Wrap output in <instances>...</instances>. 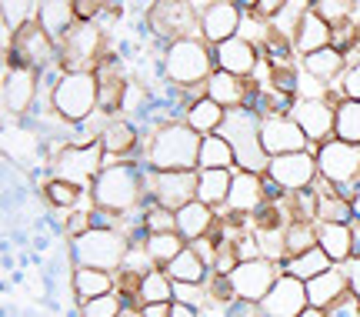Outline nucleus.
Segmentation results:
<instances>
[{
	"instance_id": "f257e3e1",
	"label": "nucleus",
	"mask_w": 360,
	"mask_h": 317,
	"mask_svg": "<svg viewBox=\"0 0 360 317\" xmlns=\"http://www.w3.org/2000/svg\"><path fill=\"white\" fill-rule=\"evenodd\" d=\"M90 207H103L114 214H134L147 201V184H143V164L141 161H114L103 164L97 180L87 190Z\"/></svg>"
},
{
	"instance_id": "f03ea898",
	"label": "nucleus",
	"mask_w": 360,
	"mask_h": 317,
	"mask_svg": "<svg viewBox=\"0 0 360 317\" xmlns=\"http://www.w3.org/2000/svg\"><path fill=\"white\" fill-rule=\"evenodd\" d=\"M157 77L160 84L167 80L180 90H193V94H204V84L210 80V74L217 70L214 63V47L204 37H180L174 40L164 57L157 61Z\"/></svg>"
},
{
	"instance_id": "7ed1b4c3",
	"label": "nucleus",
	"mask_w": 360,
	"mask_h": 317,
	"mask_svg": "<svg viewBox=\"0 0 360 317\" xmlns=\"http://www.w3.org/2000/svg\"><path fill=\"white\" fill-rule=\"evenodd\" d=\"M197 154H200V134L184 120H170L143 137L141 161L154 170H197Z\"/></svg>"
},
{
	"instance_id": "20e7f679",
	"label": "nucleus",
	"mask_w": 360,
	"mask_h": 317,
	"mask_svg": "<svg viewBox=\"0 0 360 317\" xmlns=\"http://www.w3.org/2000/svg\"><path fill=\"white\" fill-rule=\"evenodd\" d=\"M51 111L64 124L77 127L101 111V80L94 70H67L51 94Z\"/></svg>"
},
{
	"instance_id": "39448f33",
	"label": "nucleus",
	"mask_w": 360,
	"mask_h": 317,
	"mask_svg": "<svg viewBox=\"0 0 360 317\" xmlns=\"http://www.w3.org/2000/svg\"><path fill=\"white\" fill-rule=\"evenodd\" d=\"M260 120L264 117L254 114L250 107H233L224 117V127L217 134L231 140L233 154H237V170H250V174H267L270 157L260 144Z\"/></svg>"
},
{
	"instance_id": "423d86ee",
	"label": "nucleus",
	"mask_w": 360,
	"mask_h": 317,
	"mask_svg": "<svg viewBox=\"0 0 360 317\" xmlns=\"http://www.w3.org/2000/svg\"><path fill=\"white\" fill-rule=\"evenodd\" d=\"M130 237L124 230H107V228H90L74 241H67V254L74 267H103V271H120L127 261Z\"/></svg>"
},
{
	"instance_id": "0eeeda50",
	"label": "nucleus",
	"mask_w": 360,
	"mask_h": 317,
	"mask_svg": "<svg viewBox=\"0 0 360 317\" xmlns=\"http://www.w3.org/2000/svg\"><path fill=\"white\" fill-rule=\"evenodd\" d=\"M7 63L11 67H34V70H47L60 63V47L57 40L47 37V30L30 17L20 27H13L7 37Z\"/></svg>"
},
{
	"instance_id": "6e6552de",
	"label": "nucleus",
	"mask_w": 360,
	"mask_h": 317,
	"mask_svg": "<svg viewBox=\"0 0 360 317\" xmlns=\"http://www.w3.org/2000/svg\"><path fill=\"white\" fill-rule=\"evenodd\" d=\"M143 20L164 51L180 37H200V11L191 0H154Z\"/></svg>"
},
{
	"instance_id": "1a4fd4ad",
	"label": "nucleus",
	"mask_w": 360,
	"mask_h": 317,
	"mask_svg": "<svg viewBox=\"0 0 360 317\" xmlns=\"http://www.w3.org/2000/svg\"><path fill=\"white\" fill-rule=\"evenodd\" d=\"M103 164H107V154H103L101 144H87V147H80V144H60L53 151V157L47 161V170H51V178L70 180V184L90 190V184L97 180Z\"/></svg>"
},
{
	"instance_id": "9d476101",
	"label": "nucleus",
	"mask_w": 360,
	"mask_h": 317,
	"mask_svg": "<svg viewBox=\"0 0 360 317\" xmlns=\"http://www.w3.org/2000/svg\"><path fill=\"white\" fill-rule=\"evenodd\" d=\"M60 67L64 70H97V63L107 54L101 24H77L60 44Z\"/></svg>"
},
{
	"instance_id": "9b49d317",
	"label": "nucleus",
	"mask_w": 360,
	"mask_h": 317,
	"mask_svg": "<svg viewBox=\"0 0 360 317\" xmlns=\"http://www.w3.org/2000/svg\"><path fill=\"white\" fill-rule=\"evenodd\" d=\"M143 137L147 134H143V127L134 117H127V114L110 117L101 134V147L107 154V164H114V161H141Z\"/></svg>"
},
{
	"instance_id": "f8f14e48",
	"label": "nucleus",
	"mask_w": 360,
	"mask_h": 317,
	"mask_svg": "<svg viewBox=\"0 0 360 317\" xmlns=\"http://www.w3.org/2000/svg\"><path fill=\"white\" fill-rule=\"evenodd\" d=\"M317 170H321L323 180L330 184H357L360 178V147L347 144L340 137H330L323 140L317 147Z\"/></svg>"
},
{
	"instance_id": "ddd939ff",
	"label": "nucleus",
	"mask_w": 360,
	"mask_h": 317,
	"mask_svg": "<svg viewBox=\"0 0 360 317\" xmlns=\"http://www.w3.org/2000/svg\"><path fill=\"white\" fill-rule=\"evenodd\" d=\"M40 101V70L34 67H4V111L7 117H27Z\"/></svg>"
},
{
	"instance_id": "4468645a",
	"label": "nucleus",
	"mask_w": 360,
	"mask_h": 317,
	"mask_svg": "<svg viewBox=\"0 0 360 317\" xmlns=\"http://www.w3.org/2000/svg\"><path fill=\"white\" fill-rule=\"evenodd\" d=\"M227 278H231L233 297L260 304V301L267 297V291L274 287V280L281 278V264H277V261H267V257H257V261H240Z\"/></svg>"
},
{
	"instance_id": "2eb2a0df",
	"label": "nucleus",
	"mask_w": 360,
	"mask_h": 317,
	"mask_svg": "<svg viewBox=\"0 0 360 317\" xmlns=\"http://www.w3.org/2000/svg\"><path fill=\"white\" fill-rule=\"evenodd\" d=\"M267 178L277 180L287 194H297V190L314 187V180L321 178V170H317V151H297V154L270 157Z\"/></svg>"
},
{
	"instance_id": "dca6fc26",
	"label": "nucleus",
	"mask_w": 360,
	"mask_h": 317,
	"mask_svg": "<svg viewBox=\"0 0 360 317\" xmlns=\"http://www.w3.org/2000/svg\"><path fill=\"white\" fill-rule=\"evenodd\" d=\"M260 144L267 157H281V154H297V151H314V144L307 134L300 130L290 114H267L260 120Z\"/></svg>"
},
{
	"instance_id": "f3484780",
	"label": "nucleus",
	"mask_w": 360,
	"mask_h": 317,
	"mask_svg": "<svg viewBox=\"0 0 360 317\" xmlns=\"http://www.w3.org/2000/svg\"><path fill=\"white\" fill-rule=\"evenodd\" d=\"M244 17L247 13L233 4V0H210L200 7V37L210 44V47H217L224 40H231L240 34V27H244Z\"/></svg>"
},
{
	"instance_id": "a211bd4d",
	"label": "nucleus",
	"mask_w": 360,
	"mask_h": 317,
	"mask_svg": "<svg viewBox=\"0 0 360 317\" xmlns=\"http://www.w3.org/2000/svg\"><path fill=\"white\" fill-rule=\"evenodd\" d=\"M290 117H294L300 130L307 134V140L314 144V151L321 147L323 140L334 137V127H337V107L327 97L321 101H297L290 107Z\"/></svg>"
},
{
	"instance_id": "6ab92c4d",
	"label": "nucleus",
	"mask_w": 360,
	"mask_h": 317,
	"mask_svg": "<svg viewBox=\"0 0 360 317\" xmlns=\"http://www.w3.org/2000/svg\"><path fill=\"white\" fill-rule=\"evenodd\" d=\"M304 307H310L307 284L290 278V274H283V271H281V278L274 280V287L267 291V297L260 301L264 317H297Z\"/></svg>"
},
{
	"instance_id": "aec40b11",
	"label": "nucleus",
	"mask_w": 360,
	"mask_h": 317,
	"mask_svg": "<svg viewBox=\"0 0 360 317\" xmlns=\"http://www.w3.org/2000/svg\"><path fill=\"white\" fill-rule=\"evenodd\" d=\"M260 61H264V57H260V47L254 44V40L240 37V34L214 47V63H217V70L247 77V80L254 77V70L260 67Z\"/></svg>"
},
{
	"instance_id": "412c9836",
	"label": "nucleus",
	"mask_w": 360,
	"mask_h": 317,
	"mask_svg": "<svg viewBox=\"0 0 360 317\" xmlns=\"http://www.w3.org/2000/svg\"><path fill=\"white\" fill-rule=\"evenodd\" d=\"M267 204L264 194V174H250V170H237L233 167V184H231V197H227V214H240V217H254Z\"/></svg>"
},
{
	"instance_id": "4be33fe9",
	"label": "nucleus",
	"mask_w": 360,
	"mask_h": 317,
	"mask_svg": "<svg viewBox=\"0 0 360 317\" xmlns=\"http://www.w3.org/2000/svg\"><path fill=\"white\" fill-rule=\"evenodd\" d=\"M34 20L47 30V37L60 44V40L77 27L74 0H37V7H34Z\"/></svg>"
},
{
	"instance_id": "5701e85b",
	"label": "nucleus",
	"mask_w": 360,
	"mask_h": 317,
	"mask_svg": "<svg viewBox=\"0 0 360 317\" xmlns=\"http://www.w3.org/2000/svg\"><path fill=\"white\" fill-rule=\"evenodd\" d=\"M217 220H220V211L207 207V204L197 201V197H193V201H187L184 207H177V234L187 244L207 237L210 230L217 228Z\"/></svg>"
},
{
	"instance_id": "b1692460",
	"label": "nucleus",
	"mask_w": 360,
	"mask_h": 317,
	"mask_svg": "<svg viewBox=\"0 0 360 317\" xmlns=\"http://www.w3.org/2000/svg\"><path fill=\"white\" fill-rule=\"evenodd\" d=\"M330 40H334V27L327 24L314 7H307L294 27V51L300 57H307V54L321 51V47H330Z\"/></svg>"
},
{
	"instance_id": "393cba45",
	"label": "nucleus",
	"mask_w": 360,
	"mask_h": 317,
	"mask_svg": "<svg viewBox=\"0 0 360 317\" xmlns=\"http://www.w3.org/2000/svg\"><path fill=\"white\" fill-rule=\"evenodd\" d=\"M250 90H254V84H250L247 77L227 74V70H214V74H210V80L204 84L207 97H210V101H217L220 107H227V111H233V107H244L247 97H250Z\"/></svg>"
},
{
	"instance_id": "a878e982",
	"label": "nucleus",
	"mask_w": 360,
	"mask_h": 317,
	"mask_svg": "<svg viewBox=\"0 0 360 317\" xmlns=\"http://www.w3.org/2000/svg\"><path fill=\"white\" fill-rule=\"evenodd\" d=\"M110 291H117V271H103V267H74L70 271V294L77 304Z\"/></svg>"
},
{
	"instance_id": "bb28decb",
	"label": "nucleus",
	"mask_w": 360,
	"mask_h": 317,
	"mask_svg": "<svg viewBox=\"0 0 360 317\" xmlns=\"http://www.w3.org/2000/svg\"><path fill=\"white\" fill-rule=\"evenodd\" d=\"M347 291L350 287H347V278H344L340 264H334L330 271H323L314 280H307V301H310V307H321V311H330Z\"/></svg>"
},
{
	"instance_id": "cd10ccee",
	"label": "nucleus",
	"mask_w": 360,
	"mask_h": 317,
	"mask_svg": "<svg viewBox=\"0 0 360 317\" xmlns=\"http://www.w3.org/2000/svg\"><path fill=\"white\" fill-rule=\"evenodd\" d=\"M317 247H323V254H327L334 264H344L347 257H354V224L321 220V224H317Z\"/></svg>"
},
{
	"instance_id": "c85d7f7f",
	"label": "nucleus",
	"mask_w": 360,
	"mask_h": 317,
	"mask_svg": "<svg viewBox=\"0 0 360 317\" xmlns=\"http://www.w3.org/2000/svg\"><path fill=\"white\" fill-rule=\"evenodd\" d=\"M300 70L314 74L317 80H323V84H337L340 74L347 70V54L337 51V47H321V51L300 57Z\"/></svg>"
},
{
	"instance_id": "c756f323",
	"label": "nucleus",
	"mask_w": 360,
	"mask_h": 317,
	"mask_svg": "<svg viewBox=\"0 0 360 317\" xmlns=\"http://www.w3.org/2000/svg\"><path fill=\"white\" fill-rule=\"evenodd\" d=\"M224 117H227V107H220L217 101H210L204 94V97L191 101L187 114H184V124L191 127V130H197L200 137H207V134H217L220 127H224Z\"/></svg>"
},
{
	"instance_id": "7c9ffc66",
	"label": "nucleus",
	"mask_w": 360,
	"mask_h": 317,
	"mask_svg": "<svg viewBox=\"0 0 360 317\" xmlns=\"http://www.w3.org/2000/svg\"><path fill=\"white\" fill-rule=\"evenodd\" d=\"M237 167V154H233L231 140L224 134H207L200 137V154H197V170H233Z\"/></svg>"
},
{
	"instance_id": "2f4dec72",
	"label": "nucleus",
	"mask_w": 360,
	"mask_h": 317,
	"mask_svg": "<svg viewBox=\"0 0 360 317\" xmlns=\"http://www.w3.org/2000/svg\"><path fill=\"white\" fill-rule=\"evenodd\" d=\"M233 184V170H197V201H204L214 211L227 207Z\"/></svg>"
},
{
	"instance_id": "473e14b6",
	"label": "nucleus",
	"mask_w": 360,
	"mask_h": 317,
	"mask_svg": "<svg viewBox=\"0 0 360 317\" xmlns=\"http://www.w3.org/2000/svg\"><path fill=\"white\" fill-rule=\"evenodd\" d=\"M330 267H334V261L323 254V247H310V251L290 254V257H283V261H281L283 274L304 280V284H307V280H314L317 274H323V271H330Z\"/></svg>"
},
{
	"instance_id": "72a5a7b5",
	"label": "nucleus",
	"mask_w": 360,
	"mask_h": 317,
	"mask_svg": "<svg viewBox=\"0 0 360 317\" xmlns=\"http://www.w3.org/2000/svg\"><path fill=\"white\" fill-rule=\"evenodd\" d=\"M164 271H167L174 280H184V284H207V278H210V267H207V261L193 251L191 244H187V247H184V251H180L177 257L164 267Z\"/></svg>"
},
{
	"instance_id": "f704fd0d",
	"label": "nucleus",
	"mask_w": 360,
	"mask_h": 317,
	"mask_svg": "<svg viewBox=\"0 0 360 317\" xmlns=\"http://www.w3.org/2000/svg\"><path fill=\"white\" fill-rule=\"evenodd\" d=\"M160 301H174V278L164 267H150L141 274V287H137V307L143 304H160Z\"/></svg>"
},
{
	"instance_id": "c9c22d12",
	"label": "nucleus",
	"mask_w": 360,
	"mask_h": 317,
	"mask_svg": "<svg viewBox=\"0 0 360 317\" xmlns=\"http://www.w3.org/2000/svg\"><path fill=\"white\" fill-rule=\"evenodd\" d=\"M40 197L47 207H60V211H74L80 207V201L87 197V190L70 184V180H60V178H47L40 184Z\"/></svg>"
},
{
	"instance_id": "e433bc0d",
	"label": "nucleus",
	"mask_w": 360,
	"mask_h": 317,
	"mask_svg": "<svg viewBox=\"0 0 360 317\" xmlns=\"http://www.w3.org/2000/svg\"><path fill=\"white\" fill-rule=\"evenodd\" d=\"M143 247H147V254H150V261H154L157 267H167L170 261L187 247V241L180 237L177 230H164V234H150V237L143 241Z\"/></svg>"
},
{
	"instance_id": "4c0bfd02",
	"label": "nucleus",
	"mask_w": 360,
	"mask_h": 317,
	"mask_svg": "<svg viewBox=\"0 0 360 317\" xmlns=\"http://www.w3.org/2000/svg\"><path fill=\"white\" fill-rule=\"evenodd\" d=\"M283 244H287V257L317 247V220H287L283 224Z\"/></svg>"
},
{
	"instance_id": "58836bf2",
	"label": "nucleus",
	"mask_w": 360,
	"mask_h": 317,
	"mask_svg": "<svg viewBox=\"0 0 360 317\" xmlns=\"http://www.w3.org/2000/svg\"><path fill=\"white\" fill-rule=\"evenodd\" d=\"M334 137L347 140L354 147H360V101H340L337 104V127Z\"/></svg>"
},
{
	"instance_id": "ea45409f",
	"label": "nucleus",
	"mask_w": 360,
	"mask_h": 317,
	"mask_svg": "<svg viewBox=\"0 0 360 317\" xmlns=\"http://www.w3.org/2000/svg\"><path fill=\"white\" fill-rule=\"evenodd\" d=\"M77 307H80V317H120L130 304L124 294L110 291V294H101V297H90V301H84Z\"/></svg>"
},
{
	"instance_id": "a19ab883",
	"label": "nucleus",
	"mask_w": 360,
	"mask_h": 317,
	"mask_svg": "<svg viewBox=\"0 0 360 317\" xmlns=\"http://www.w3.org/2000/svg\"><path fill=\"white\" fill-rule=\"evenodd\" d=\"M141 220L150 234H164V230H177V211H170L164 204L147 201L141 207Z\"/></svg>"
},
{
	"instance_id": "79ce46f5",
	"label": "nucleus",
	"mask_w": 360,
	"mask_h": 317,
	"mask_svg": "<svg viewBox=\"0 0 360 317\" xmlns=\"http://www.w3.org/2000/svg\"><path fill=\"white\" fill-rule=\"evenodd\" d=\"M260 241V254L267 257V261H277L281 264L283 257H287V244H283V228H254Z\"/></svg>"
},
{
	"instance_id": "37998d69",
	"label": "nucleus",
	"mask_w": 360,
	"mask_h": 317,
	"mask_svg": "<svg viewBox=\"0 0 360 317\" xmlns=\"http://www.w3.org/2000/svg\"><path fill=\"white\" fill-rule=\"evenodd\" d=\"M314 11L321 13L327 24H344V20H350V13H354V7H357V0H314L310 4Z\"/></svg>"
},
{
	"instance_id": "c03bdc74",
	"label": "nucleus",
	"mask_w": 360,
	"mask_h": 317,
	"mask_svg": "<svg viewBox=\"0 0 360 317\" xmlns=\"http://www.w3.org/2000/svg\"><path fill=\"white\" fill-rule=\"evenodd\" d=\"M174 301L207 311V307H210V291H207V284H184V280H174Z\"/></svg>"
},
{
	"instance_id": "a18cd8bd",
	"label": "nucleus",
	"mask_w": 360,
	"mask_h": 317,
	"mask_svg": "<svg viewBox=\"0 0 360 317\" xmlns=\"http://www.w3.org/2000/svg\"><path fill=\"white\" fill-rule=\"evenodd\" d=\"M94 228V220H90V207H74L64 220V241H74L80 234H87Z\"/></svg>"
},
{
	"instance_id": "49530a36",
	"label": "nucleus",
	"mask_w": 360,
	"mask_h": 317,
	"mask_svg": "<svg viewBox=\"0 0 360 317\" xmlns=\"http://www.w3.org/2000/svg\"><path fill=\"white\" fill-rule=\"evenodd\" d=\"M337 90H340L344 101H360V61L347 63V70H344L340 80H337Z\"/></svg>"
},
{
	"instance_id": "de8ad7c7",
	"label": "nucleus",
	"mask_w": 360,
	"mask_h": 317,
	"mask_svg": "<svg viewBox=\"0 0 360 317\" xmlns=\"http://www.w3.org/2000/svg\"><path fill=\"white\" fill-rule=\"evenodd\" d=\"M77 11V24H97L107 11V0H74Z\"/></svg>"
},
{
	"instance_id": "09e8293b",
	"label": "nucleus",
	"mask_w": 360,
	"mask_h": 317,
	"mask_svg": "<svg viewBox=\"0 0 360 317\" xmlns=\"http://www.w3.org/2000/svg\"><path fill=\"white\" fill-rule=\"evenodd\" d=\"M233 247H237V257H240V261H257V257H264V254H260V241H257L254 230H244V234L233 241Z\"/></svg>"
},
{
	"instance_id": "8fccbe9b",
	"label": "nucleus",
	"mask_w": 360,
	"mask_h": 317,
	"mask_svg": "<svg viewBox=\"0 0 360 317\" xmlns=\"http://www.w3.org/2000/svg\"><path fill=\"white\" fill-rule=\"evenodd\" d=\"M287 4H290V0H260L250 13H254L257 20H264V24H274V20L283 13V7H287Z\"/></svg>"
},
{
	"instance_id": "3c124183",
	"label": "nucleus",
	"mask_w": 360,
	"mask_h": 317,
	"mask_svg": "<svg viewBox=\"0 0 360 317\" xmlns=\"http://www.w3.org/2000/svg\"><path fill=\"white\" fill-rule=\"evenodd\" d=\"M327 314L330 317H360V297L347 291L334 307H330V311H327Z\"/></svg>"
},
{
	"instance_id": "603ef678",
	"label": "nucleus",
	"mask_w": 360,
	"mask_h": 317,
	"mask_svg": "<svg viewBox=\"0 0 360 317\" xmlns=\"http://www.w3.org/2000/svg\"><path fill=\"white\" fill-rule=\"evenodd\" d=\"M340 271H344V278H347L350 294H357V297H360V254L347 257V261L340 264Z\"/></svg>"
},
{
	"instance_id": "864d4df0",
	"label": "nucleus",
	"mask_w": 360,
	"mask_h": 317,
	"mask_svg": "<svg viewBox=\"0 0 360 317\" xmlns=\"http://www.w3.org/2000/svg\"><path fill=\"white\" fill-rule=\"evenodd\" d=\"M170 311H174V301H160V304H143L141 307L143 317H170Z\"/></svg>"
},
{
	"instance_id": "5fc2aeb1",
	"label": "nucleus",
	"mask_w": 360,
	"mask_h": 317,
	"mask_svg": "<svg viewBox=\"0 0 360 317\" xmlns=\"http://www.w3.org/2000/svg\"><path fill=\"white\" fill-rule=\"evenodd\" d=\"M170 317H204V311H200V307H191V304H180V301H174Z\"/></svg>"
},
{
	"instance_id": "6e6d98bb",
	"label": "nucleus",
	"mask_w": 360,
	"mask_h": 317,
	"mask_svg": "<svg viewBox=\"0 0 360 317\" xmlns=\"http://www.w3.org/2000/svg\"><path fill=\"white\" fill-rule=\"evenodd\" d=\"M297 317H330V314H327V311H321V307H304Z\"/></svg>"
},
{
	"instance_id": "4d7b16f0",
	"label": "nucleus",
	"mask_w": 360,
	"mask_h": 317,
	"mask_svg": "<svg viewBox=\"0 0 360 317\" xmlns=\"http://www.w3.org/2000/svg\"><path fill=\"white\" fill-rule=\"evenodd\" d=\"M233 4H237V7H240L244 13H250V11H254V7L260 4V0H233Z\"/></svg>"
},
{
	"instance_id": "13d9d810",
	"label": "nucleus",
	"mask_w": 360,
	"mask_h": 317,
	"mask_svg": "<svg viewBox=\"0 0 360 317\" xmlns=\"http://www.w3.org/2000/svg\"><path fill=\"white\" fill-rule=\"evenodd\" d=\"M120 317H143V314H141V307H127V311H124Z\"/></svg>"
},
{
	"instance_id": "bf43d9fd",
	"label": "nucleus",
	"mask_w": 360,
	"mask_h": 317,
	"mask_svg": "<svg viewBox=\"0 0 360 317\" xmlns=\"http://www.w3.org/2000/svg\"><path fill=\"white\" fill-rule=\"evenodd\" d=\"M354 214H357V220H360V190H357V197H354Z\"/></svg>"
},
{
	"instance_id": "052dcab7",
	"label": "nucleus",
	"mask_w": 360,
	"mask_h": 317,
	"mask_svg": "<svg viewBox=\"0 0 360 317\" xmlns=\"http://www.w3.org/2000/svg\"><path fill=\"white\" fill-rule=\"evenodd\" d=\"M310 4H314V0H310Z\"/></svg>"
}]
</instances>
